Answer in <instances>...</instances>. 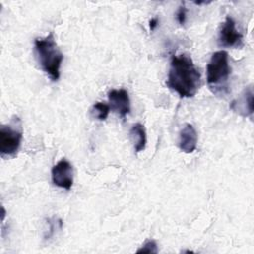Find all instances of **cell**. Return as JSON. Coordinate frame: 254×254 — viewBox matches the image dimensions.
<instances>
[{
  "instance_id": "obj_1",
  "label": "cell",
  "mask_w": 254,
  "mask_h": 254,
  "mask_svg": "<svg viewBox=\"0 0 254 254\" xmlns=\"http://www.w3.org/2000/svg\"><path fill=\"white\" fill-rule=\"evenodd\" d=\"M166 85L180 97H192L200 86V72L191 58L186 54L173 56Z\"/></svg>"
},
{
  "instance_id": "obj_2",
  "label": "cell",
  "mask_w": 254,
  "mask_h": 254,
  "mask_svg": "<svg viewBox=\"0 0 254 254\" xmlns=\"http://www.w3.org/2000/svg\"><path fill=\"white\" fill-rule=\"evenodd\" d=\"M35 53L37 61L45 73L53 80L60 78V68L64 60V55L51 32L45 38L35 39Z\"/></svg>"
},
{
  "instance_id": "obj_3",
  "label": "cell",
  "mask_w": 254,
  "mask_h": 254,
  "mask_svg": "<svg viewBox=\"0 0 254 254\" xmlns=\"http://www.w3.org/2000/svg\"><path fill=\"white\" fill-rule=\"evenodd\" d=\"M230 72L228 53L224 50L213 53L206 65V81L213 93L224 94L227 91Z\"/></svg>"
},
{
  "instance_id": "obj_4",
  "label": "cell",
  "mask_w": 254,
  "mask_h": 254,
  "mask_svg": "<svg viewBox=\"0 0 254 254\" xmlns=\"http://www.w3.org/2000/svg\"><path fill=\"white\" fill-rule=\"evenodd\" d=\"M23 128L21 119L13 116L9 124L0 127V154L1 157H14L21 145Z\"/></svg>"
},
{
  "instance_id": "obj_5",
  "label": "cell",
  "mask_w": 254,
  "mask_h": 254,
  "mask_svg": "<svg viewBox=\"0 0 254 254\" xmlns=\"http://www.w3.org/2000/svg\"><path fill=\"white\" fill-rule=\"evenodd\" d=\"M218 46L222 48H242L244 46L243 35L236 30L235 21L227 16L218 33Z\"/></svg>"
},
{
  "instance_id": "obj_6",
  "label": "cell",
  "mask_w": 254,
  "mask_h": 254,
  "mask_svg": "<svg viewBox=\"0 0 254 254\" xmlns=\"http://www.w3.org/2000/svg\"><path fill=\"white\" fill-rule=\"evenodd\" d=\"M53 184L64 190H70L73 183V169L66 159H62L52 168Z\"/></svg>"
},
{
  "instance_id": "obj_7",
  "label": "cell",
  "mask_w": 254,
  "mask_h": 254,
  "mask_svg": "<svg viewBox=\"0 0 254 254\" xmlns=\"http://www.w3.org/2000/svg\"><path fill=\"white\" fill-rule=\"evenodd\" d=\"M108 101L110 103V108L115 111L122 119H125L126 115L129 114L131 110L130 98L127 90L120 89H111L108 92Z\"/></svg>"
},
{
  "instance_id": "obj_8",
  "label": "cell",
  "mask_w": 254,
  "mask_h": 254,
  "mask_svg": "<svg viewBox=\"0 0 254 254\" xmlns=\"http://www.w3.org/2000/svg\"><path fill=\"white\" fill-rule=\"evenodd\" d=\"M230 109L243 117L251 116L253 113V88L252 86L246 87L239 97L230 103Z\"/></svg>"
},
{
  "instance_id": "obj_9",
  "label": "cell",
  "mask_w": 254,
  "mask_h": 254,
  "mask_svg": "<svg viewBox=\"0 0 254 254\" xmlns=\"http://www.w3.org/2000/svg\"><path fill=\"white\" fill-rule=\"evenodd\" d=\"M197 133L194 127L187 123L181 129L179 134V148L185 153H192L196 149Z\"/></svg>"
},
{
  "instance_id": "obj_10",
  "label": "cell",
  "mask_w": 254,
  "mask_h": 254,
  "mask_svg": "<svg viewBox=\"0 0 254 254\" xmlns=\"http://www.w3.org/2000/svg\"><path fill=\"white\" fill-rule=\"evenodd\" d=\"M129 136H130L131 142L133 143L136 153H139L145 149L146 143H147V134L143 124L141 123L134 124L130 129Z\"/></svg>"
},
{
  "instance_id": "obj_11",
  "label": "cell",
  "mask_w": 254,
  "mask_h": 254,
  "mask_svg": "<svg viewBox=\"0 0 254 254\" xmlns=\"http://www.w3.org/2000/svg\"><path fill=\"white\" fill-rule=\"evenodd\" d=\"M109 111H110L109 104H107L106 102H101V101L95 102L90 109L91 116L100 121H103L108 117Z\"/></svg>"
},
{
  "instance_id": "obj_12",
  "label": "cell",
  "mask_w": 254,
  "mask_h": 254,
  "mask_svg": "<svg viewBox=\"0 0 254 254\" xmlns=\"http://www.w3.org/2000/svg\"><path fill=\"white\" fill-rule=\"evenodd\" d=\"M136 252L137 253H158L157 243L152 239L147 240Z\"/></svg>"
},
{
  "instance_id": "obj_13",
  "label": "cell",
  "mask_w": 254,
  "mask_h": 254,
  "mask_svg": "<svg viewBox=\"0 0 254 254\" xmlns=\"http://www.w3.org/2000/svg\"><path fill=\"white\" fill-rule=\"evenodd\" d=\"M186 19H187V9L185 7V4L183 3L179 9H178V12H177V20L179 22L180 25H184L186 23Z\"/></svg>"
},
{
  "instance_id": "obj_14",
  "label": "cell",
  "mask_w": 254,
  "mask_h": 254,
  "mask_svg": "<svg viewBox=\"0 0 254 254\" xmlns=\"http://www.w3.org/2000/svg\"><path fill=\"white\" fill-rule=\"evenodd\" d=\"M158 23H159V20H158V18H157V17H155V18H152V19L150 20V22H149L150 30H151V31L155 30V28L158 26Z\"/></svg>"
}]
</instances>
